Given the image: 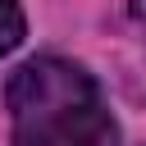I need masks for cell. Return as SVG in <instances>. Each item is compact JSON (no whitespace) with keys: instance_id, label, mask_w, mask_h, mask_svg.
I'll return each mask as SVG.
<instances>
[{"instance_id":"6da1fadb","label":"cell","mask_w":146,"mask_h":146,"mask_svg":"<svg viewBox=\"0 0 146 146\" xmlns=\"http://www.w3.org/2000/svg\"><path fill=\"white\" fill-rule=\"evenodd\" d=\"M14 146H119V128L82 64L41 55L9 78Z\"/></svg>"},{"instance_id":"7a4b0ae2","label":"cell","mask_w":146,"mask_h":146,"mask_svg":"<svg viewBox=\"0 0 146 146\" xmlns=\"http://www.w3.org/2000/svg\"><path fill=\"white\" fill-rule=\"evenodd\" d=\"M27 32V18L18 9V0H0V55H9Z\"/></svg>"}]
</instances>
